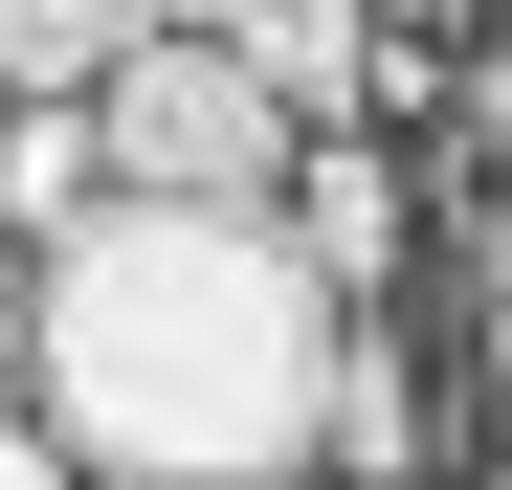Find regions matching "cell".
Wrapping results in <instances>:
<instances>
[{"instance_id": "cell-1", "label": "cell", "mask_w": 512, "mask_h": 490, "mask_svg": "<svg viewBox=\"0 0 512 490\" xmlns=\"http://www.w3.org/2000/svg\"><path fill=\"white\" fill-rule=\"evenodd\" d=\"M334 290L268 201H90L23 245V424L90 490H290Z\"/></svg>"}, {"instance_id": "cell-2", "label": "cell", "mask_w": 512, "mask_h": 490, "mask_svg": "<svg viewBox=\"0 0 512 490\" xmlns=\"http://www.w3.org/2000/svg\"><path fill=\"white\" fill-rule=\"evenodd\" d=\"M90 156H112V201H290V112L245 90V45H201V23H134L112 67H90Z\"/></svg>"}, {"instance_id": "cell-3", "label": "cell", "mask_w": 512, "mask_h": 490, "mask_svg": "<svg viewBox=\"0 0 512 490\" xmlns=\"http://www.w3.org/2000/svg\"><path fill=\"white\" fill-rule=\"evenodd\" d=\"M223 45H245V90H268L290 134H357L379 112V0H245Z\"/></svg>"}, {"instance_id": "cell-4", "label": "cell", "mask_w": 512, "mask_h": 490, "mask_svg": "<svg viewBox=\"0 0 512 490\" xmlns=\"http://www.w3.org/2000/svg\"><path fill=\"white\" fill-rule=\"evenodd\" d=\"M268 223L312 245V290H334V312H379V268H401V179H379V156H357V134H312Z\"/></svg>"}, {"instance_id": "cell-5", "label": "cell", "mask_w": 512, "mask_h": 490, "mask_svg": "<svg viewBox=\"0 0 512 490\" xmlns=\"http://www.w3.org/2000/svg\"><path fill=\"white\" fill-rule=\"evenodd\" d=\"M312 468H357V490H401V468H423V379H401L379 312H334V357H312Z\"/></svg>"}, {"instance_id": "cell-6", "label": "cell", "mask_w": 512, "mask_h": 490, "mask_svg": "<svg viewBox=\"0 0 512 490\" xmlns=\"http://www.w3.org/2000/svg\"><path fill=\"white\" fill-rule=\"evenodd\" d=\"M112 45H134V0H0V112H90Z\"/></svg>"}, {"instance_id": "cell-7", "label": "cell", "mask_w": 512, "mask_h": 490, "mask_svg": "<svg viewBox=\"0 0 512 490\" xmlns=\"http://www.w3.org/2000/svg\"><path fill=\"white\" fill-rule=\"evenodd\" d=\"M90 201H112L90 112H0V245H45V223H90Z\"/></svg>"}, {"instance_id": "cell-8", "label": "cell", "mask_w": 512, "mask_h": 490, "mask_svg": "<svg viewBox=\"0 0 512 490\" xmlns=\"http://www.w3.org/2000/svg\"><path fill=\"white\" fill-rule=\"evenodd\" d=\"M0 490H90V468H67V446L23 424V401H0Z\"/></svg>"}, {"instance_id": "cell-9", "label": "cell", "mask_w": 512, "mask_h": 490, "mask_svg": "<svg viewBox=\"0 0 512 490\" xmlns=\"http://www.w3.org/2000/svg\"><path fill=\"white\" fill-rule=\"evenodd\" d=\"M0 401H23V245H0Z\"/></svg>"}, {"instance_id": "cell-10", "label": "cell", "mask_w": 512, "mask_h": 490, "mask_svg": "<svg viewBox=\"0 0 512 490\" xmlns=\"http://www.w3.org/2000/svg\"><path fill=\"white\" fill-rule=\"evenodd\" d=\"M134 23H201V45H223V23H245V0H134Z\"/></svg>"}, {"instance_id": "cell-11", "label": "cell", "mask_w": 512, "mask_h": 490, "mask_svg": "<svg viewBox=\"0 0 512 490\" xmlns=\"http://www.w3.org/2000/svg\"><path fill=\"white\" fill-rule=\"evenodd\" d=\"M490 379H512V245H490Z\"/></svg>"}, {"instance_id": "cell-12", "label": "cell", "mask_w": 512, "mask_h": 490, "mask_svg": "<svg viewBox=\"0 0 512 490\" xmlns=\"http://www.w3.org/2000/svg\"><path fill=\"white\" fill-rule=\"evenodd\" d=\"M290 490H357V468H290Z\"/></svg>"}, {"instance_id": "cell-13", "label": "cell", "mask_w": 512, "mask_h": 490, "mask_svg": "<svg viewBox=\"0 0 512 490\" xmlns=\"http://www.w3.org/2000/svg\"><path fill=\"white\" fill-rule=\"evenodd\" d=\"M490 245H512V223H490Z\"/></svg>"}]
</instances>
